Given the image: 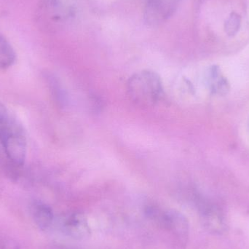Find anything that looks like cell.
Instances as JSON below:
<instances>
[{
    "mask_svg": "<svg viewBox=\"0 0 249 249\" xmlns=\"http://www.w3.org/2000/svg\"><path fill=\"white\" fill-rule=\"evenodd\" d=\"M65 228L69 235L75 240L83 241L90 238V225L84 213H75L66 221Z\"/></svg>",
    "mask_w": 249,
    "mask_h": 249,
    "instance_id": "cell-6",
    "label": "cell"
},
{
    "mask_svg": "<svg viewBox=\"0 0 249 249\" xmlns=\"http://www.w3.org/2000/svg\"><path fill=\"white\" fill-rule=\"evenodd\" d=\"M10 121L8 111L6 107L0 102V126L7 124Z\"/></svg>",
    "mask_w": 249,
    "mask_h": 249,
    "instance_id": "cell-10",
    "label": "cell"
},
{
    "mask_svg": "<svg viewBox=\"0 0 249 249\" xmlns=\"http://www.w3.org/2000/svg\"><path fill=\"white\" fill-rule=\"evenodd\" d=\"M127 90L132 102L141 107L155 106L163 93L160 77L155 71L149 70L133 74L127 81Z\"/></svg>",
    "mask_w": 249,
    "mask_h": 249,
    "instance_id": "cell-1",
    "label": "cell"
},
{
    "mask_svg": "<svg viewBox=\"0 0 249 249\" xmlns=\"http://www.w3.org/2000/svg\"><path fill=\"white\" fill-rule=\"evenodd\" d=\"M0 144L5 159L20 168L26 160L27 144L20 128L9 121L0 126Z\"/></svg>",
    "mask_w": 249,
    "mask_h": 249,
    "instance_id": "cell-2",
    "label": "cell"
},
{
    "mask_svg": "<svg viewBox=\"0 0 249 249\" xmlns=\"http://www.w3.org/2000/svg\"><path fill=\"white\" fill-rule=\"evenodd\" d=\"M200 216L203 225L209 232L222 233L225 231V216L218 206L212 203L203 205L200 209Z\"/></svg>",
    "mask_w": 249,
    "mask_h": 249,
    "instance_id": "cell-4",
    "label": "cell"
},
{
    "mask_svg": "<svg viewBox=\"0 0 249 249\" xmlns=\"http://www.w3.org/2000/svg\"><path fill=\"white\" fill-rule=\"evenodd\" d=\"M4 249H19L17 245L16 244H13V243H10L8 244V245L6 246L5 248Z\"/></svg>",
    "mask_w": 249,
    "mask_h": 249,
    "instance_id": "cell-11",
    "label": "cell"
},
{
    "mask_svg": "<svg viewBox=\"0 0 249 249\" xmlns=\"http://www.w3.org/2000/svg\"><path fill=\"white\" fill-rule=\"evenodd\" d=\"M205 83L212 94L225 96L231 89L230 83L218 66H212L205 74Z\"/></svg>",
    "mask_w": 249,
    "mask_h": 249,
    "instance_id": "cell-5",
    "label": "cell"
},
{
    "mask_svg": "<svg viewBox=\"0 0 249 249\" xmlns=\"http://www.w3.org/2000/svg\"><path fill=\"white\" fill-rule=\"evenodd\" d=\"M149 214L156 219L166 229L172 231L176 235L186 237L188 235L190 225L187 218L178 211L170 209L167 211H158L151 209Z\"/></svg>",
    "mask_w": 249,
    "mask_h": 249,
    "instance_id": "cell-3",
    "label": "cell"
},
{
    "mask_svg": "<svg viewBox=\"0 0 249 249\" xmlns=\"http://www.w3.org/2000/svg\"><path fill=\"white\" fill-rule=\"evenodd\" d=\"M16 59V52L11 44L0 34V70L10 68L13 65Z\"/></svg>",
    "mask_w": 249,
    "mask_h": 249,
    "instance_id": "cell-8",
    "label": "cell"
},
{
    "mask_svg": "<svg viewBox=\"0 0 249 249\" xmlns=\"http://www.w3.org/2000/svg\"><path fill=\"white\" fill-rule=\"evenodd\" d=\"M241 19L240 16L237 14H232L229 20L226 23V32L230 35H234L239 29Z\"/></svg>",
    "mask_w": 249,
    "mask_h": 249,
    "instance_id": "cell-9",
    "label": "cell"
},
{
    "mask_svg": "<svg viewBox=\"0 0 249 249\" xmlns=\"http://www.w3.org/2000/svg\"><path fill=\"white\" fill-rule=\"evenodd\" d=\"M34 220L42 231L48 229L53 220V212L52 209L45 203H35L32 207Z\"/></svg>",
    "mask_w": 249,
    "mask_h": 249,
    "instance_id": "cell-7",
    "label": "cell"
}]
</instances>
